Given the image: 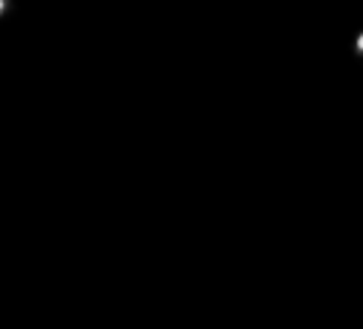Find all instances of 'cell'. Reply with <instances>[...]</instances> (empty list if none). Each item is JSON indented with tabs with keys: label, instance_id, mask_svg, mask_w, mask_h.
I'll list each match as a JSON object with an SVG mask.
<instances>
[{
	"label": "cell",
	"instance_id": "obj_1",
	"mask_svg": "<svg viewBox=\"0 0 363 329\" xmlns=\"http://www.w3.org/2000/svg\"><path fill=\"white\" fill-rule=\"evenodd\" d=\"M354 51H357V54L363 57V31H360V34L354 37Z\"/></svg>",
	"mask_w": 363,
	"mask_h": 329
},
{
	"label": "cell",
	"instance_id": "obj_2",
	"mask_svg": "<svg viewBox=\"0 0 363 329\" xmlns=\"http://www.w3.org/2000/svg\"><path fill=\"white\" fill-rule=\"evenodd\" d=\"M6 6H9V0H0V14L6 11Z\"/></svg>",
	"mask_w": 363,
	"mask_h": 329
}]
</instances>
